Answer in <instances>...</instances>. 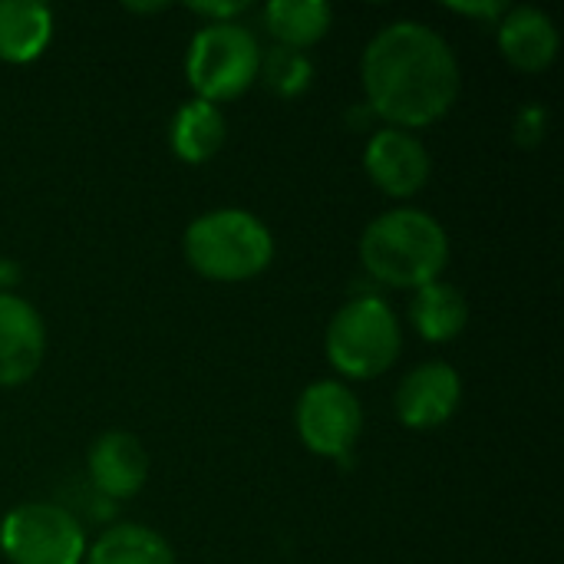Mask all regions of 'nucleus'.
I'll return each instance as SVG.
<instances>
[{
	"instance_id": "3",
	"label": "nucleus",
	"mask_w": 564,
	"mask_h": 564,
	"mask_svg": "<svg viewBox=\"0 0 564 564\" xmlns=\"http://www.w3.org/2000/svg\"><path fill=\"white\" fill-rule=\"evenodd\" d=\"M182 251L195 274L238 284L268 271L274 261V235L258 215L245 208H215L185 228Z\"/></svg>"
},
{
	"instance_id": "16",
	"label": "nucleus",
	"mask_w": 564,
	"mask_h": 564,
	"mask_svg": "<svg viewBox=\"0 0 564 564\" xmlns=\"http://www.w3.org/2000/svg\"><path fill=\"white\" fill-rule=\"evenodd\" d=\"M264 30L274 36V46L288 50H307L321 43L334 23L330 3L321 0H268L261 10Z\"/></svg>"
},
{
	"instance_id": "6",
	"label": "nucleus",
	"mask_w": 564,
	"mask_h": 564,
	"mask_svg": "<svg viewBox=\"0 0 564 564\" xmlns=\"http://www.w3.org/2000/svg\"><path fill=\"white\" fill-rule=\"evenodd\" d=\"M83 522L56 502H23L0 522V552L10 564H83Z\"/></svg>"
},
{
	"instance_id": "4",
	"label": "nucleus",
	"mask_w": 564,
	"mask_h": 564,
	"mask_svg": "<svg viewBox=\"0 0 564 564\" xmlns=\"http://www.w3.org/2000/svg\"><path fill=\"white\" fill-rule=\"evenodd\" d=\"M324 350L340 377L373 380L400 360V317L380 294H357L330 317Z\"/></svg>"
},
{
	"instance_id": "9",
	"label": "nucleus",
	"mask_w": 564,
	"mask_h": 564,
	"mask_svg": "<svg viewBox=\"0 0 564 564\" xmlns=\"http://www.w3.org/2000/svg\"><path fill=\"white\" fill-rule=\"evenodd\" d=\"M463 403L459 370L446 360H426L413 367L393 397L397 420L406 430H440L446 426Z\"/></svg>"
},
{
	"instance_id": "13",
	"label": "nucleus",
	"mask_w": 564,
	"mask_h": 564,
	"mask_svg": "<svg viewBox=\"0 0 564 564\" xmlns=\"http://www.w3.org/2000/svg\"><path fill=\"white\" fill-rule=\"evenodd\" d=\"M225 135H228V122H225L221 106L205 102L198 96L185 99L169 122L172 152L188 165H202L215 159L218 149L225 145Z\"/></svg>"
},
{
	"instance_id": "5",
	"label": "nucleus",
	"mask_w": 564,
	"mask_h": 564,
	"mask_svg": "<svg viewBox=\"0 0 564 564\" xmlns=\"http://www.w3.org/2000/svg\"><path fill=\"white\" fill-rule=\"evenodd\" d=\"M261 43L241 23H205L185 53V79L205 102H231L258 83Z\"/></svg>"
},
{
	"instance_id": "1",
	"label": "nucleus",
	"mask_w": 564,
	"mask_h": 564,
	"mask_svg": "<svg viewBox=\"0 0 564 564\" xmlns=\"http://www.w3.org/2000/svg\"><path fill=\"white\" fill-rule=\"evenodd\" d=\"M367 109L393 129L440 122L459 99L463 73L453 46L423 20H393L360 56Z\"/></svg>"
},
{
	"instance_id": "19",
	"label": "nucleus",
	"mask_w": 564,
	"mask_h": 564,
	"mask_svg": "<svg viewBox=\"0 0 564 564\" xmlns=\"http://www.w3.org/2000/svg\"><path fill=\"white\" fill-rule=\"evenodd\" d=\"M549 109L542 102H525L519 112H516V122H512V135L522 149H535L545 142L549 135Z\"/></svg>"
},
{
	"instance_id": "15",
	"label": "nucleus",
	"mask_w": 564,
	"mask_h": 564,
	"mask_svg": "<svg viewBox=\"0 0 564 564\" xmlns=\"http://www.w3.org/2000/svg\"><path fill=\"white\" fill-rule=\"evenodd\" d=\"M410 324L430 344L456 340L469 324V301L449 281L423 284L410 301Z\"/></svg>"
},
{
	"instance_id": "2",
	"label": "nucleus",
	"mask_w": 564,
	"mask_h": 564,
	"mask_svg": "<svg viewBox=\"0 0 564 564\" xmlns=\"http://www.w3.org/2000/svg\"><path fill=\"white\" fill-rule=\"evenodd\" d=\"M360 261L377 284L420 291L449 264V235L423 208H390L360 235Z\"/></svg>"
},
{
	"instance_id": "22",
	"label": "nucleus",
	"mask_w": 564,
	"mask_h": 564,
	"mask_svg": "<svg viewBox=\"0 0 564 564\" xmlns=\"http://www.w3.org/2000/svg\"><path fill=\"white\" fill-rule=\"evenodd\" d=\"M20 284V264L17 261H0V291H10Z\"/></svg>"
},
{
	"instance_id": "14",
	"label": "nucleus",
	"mask_w": 564,
	"mask_h": 564,
	"mask_svg": "<svg viewBox=\"0 0 564 564\" xmlns=\"http://www.w3.org/2000/svg\"><path fill=\"white\" fill-rule=\"evenodd\" d=\"M53 40V10L40 0H0V59L33 63Z\"/></svg>"
},
{
	"instance_id": "23",
	"label": "nucleus",
	"mask_w": 564,
	"mask_h": 564,
	"mask_svg": "<svg viewBox=\"0 0 564 564\" xmlns=\"http://www.w3.org/2000/svg\"><path fill=\"white\" fill-rule=\"evenodd\" d=\"M132 13H159V10H165L169 3H126Z\"/></svg>"
},
{
	"instance_id": "10",
	"label": "nucleus",
	"mask_w": 564,
	"mask_h": 564,
	"mask_svg": "<svg viewBox=\"0 0 564 564\" xmlns=\"http://www.w3.org/2000/svg\"><path fill=\"white\" fill-rule=\"evenodd\" d=\"M86 473L89 486L116 506L142 492L149 479V453L139 436L126 430H109L93 440L86 453Z\"/></svg>"
},
{
	"instance_id": "7",
	"label": "nucleus",
	"mask_w": 564,
	"mask_h": 564,
	"mask_svg": "<svg viewBox=\"0 0 564 564\" xmlns=\"http://www.w3.org/2000/svg\"><path fill=\"white\" fill-rule=\"evenodd\" d=\"M301 443L324 459H347L364 433V406L340 380L311 383L294 410Z\"/></svg>"
},
{
	"instance_id": "12",
	"label": "nucleus",
	"mask_w": 564,
	"mask_h": 564,
	"mask_svg": "<svg viewBox=\"0 0 564 564\" xmlns=\"http://www.w3.org/2000/svg\"><path fill=\"white\" fill-rule=\"evenodd\" d=\"M496 26H499L496 30L499 53L506 56V63H512L522 73L549 69L562 50V33L542 7L532 3L509 7Z\"/></svg>"
},
{
	"instance_id": "20",
	"label": "nucleus",
	"mask_w": 564,
	"mask_h": 564,
	"mask_svg": "<svg viewBox=\"0 0 564 564\" xmlns=\"http://www.w3.org/2000/svg\"><path fill=\"white\" fill-rule=\"evenodd\" d=\"M188 10H192L195 17H205L208 23H231V20H238L241 13H248L251 3H248V0H241V3H188Z\"/></svg>"
},
{
	"instance_id": "17",
	"label": "nucleus",
	"mask_w": 564,
	"mask_h": 564,
	"mask_svg": "<svg viewBox=\"0 0 564 564\" xmlns=\"http://www.w3.org/2000/svg\"><path fill=\"white\" fill-rule=\"evenodd\" d=\"M86 564H175L172 545L149 525L119 522L109 525L89 549Z\"/></svg>"
},
{
	"instance_id": "21",
	"label": "nucleus",
	"mask_w": 564,
	"mask_h": 564,
	"mask_svg": "<svg viewBox=\"0 0 564 564\" xmlns=\"http://www.w3.org/2000/svg\"><path fill=\"white\" fill-rule=\"evenodd\" d=\"M446 10L453 13H463V17H476V20H489V23H499L502 13L509 10V3L502 0H473V3H446Z\"/></svg>"
},
{
	"instance_id": "8",
	"label": "nucleus",
	"mask_w": 564,
	"mask_h": 564,
	"mask_svg": "<svg viewBox=\"0 0 564 564\" xmlns=\"http://www.w3.org/2000/svg\"><path fill=\"white\" fill-rule=\"evenodd\" d=\"M364 169L383 195L413 198L416 192L426 188L433 175V155L413 132L383 126L367 139Z\"/></svg>"
},
{
	"instance_id": "11",
	"label": "nucleus",
	"mask_w": 564,
	"mask_h": 564,
	"mask_svg": "<svg viewBox=\"0 0 564 564\" xmlns=\"http://www.w3.org/2000/svg\"><path fill=\"white\" fill-rule=\"evenodd\" d=\"M46 357V327L40 311L10 291H0V387H20L36 377Z\"/></svg>"
},
{
	"instance_id": "18",
	"label": "nucleus",
	"mask_w": 564,
	"mask_h": 564,
	"mask_svg": "<svg viewBox=\"0 0 564 564\" xmlns=\"http://www.w3.org/2000/svg\"><path fill=\"white\" fill-rule=\"evenodd\" d=\"M258 79L281 99H294L301 93L311 89L314 83V63L307 53L301 50H288V46H271L261 50V66H258Z\"/></svg>"
}]
</instances>
